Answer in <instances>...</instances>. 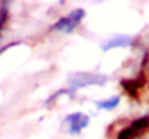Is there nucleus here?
Segmentation results:
<instances>
[{"instance_id": "obj_4", "label": "nucleus", "mask_w": 149, "mask_h": 139, "mask_svg": "<svg viewBox=\"0 0 149 139\" xmlns=\"http://www.w3.org/2000/svg\"><path fill=\"white\" fill-rule=\"evenodd\" d=\"M132 44H133L132 36H129V35H114L111 39H109L101 46V49L107 51V49H113V48H125V46H130Z\"/></svg>"}, {"instance_id": "obj_5", "label": "nucleus", "mask_w": 149, "mask_h": 139, "mask_svg": "<svg viewBox=\"0 0 149 139\" xmlns=\"http://www.w3.org/2000/svg\"><path fill=\"white\" fill-rule=\"evenodd\" d=\"M119 103H120V97L119 96H113L109 100H100V101H97L96 106L99 109H101V110H113V109H116L119 106Z\"/></svg>"}, {"instance_id": "obj_3", "label": "nucleus", "mask_w": 149, "mask_h": 139, "mask_svg": "<svg viewBox=\"0 0 149 139\" xmlns=\"http://www.w3.org/2000/svg\"><path fill=\"white\" fill-rule=\"evenodd\" d=\"M65 125L68 126V132L71 135H78L81 133V131H84L88 123H90V117L84 113H71V115H67L65 119H64Z\"/></svg>"}, {"instance_id": "obj_1", "label": "nucleus", "mask_w": 149, "mask_h": 139, "mask_svg": "<svg viewBox=\"0 0 149 139\" xmlns=\"http://www.w3.org/2000/svg\"><path fill=\"white\" fill-rule=\"evenodd\" d=\"M106 83V77L100 75V74H91V73H78L75 75H72L70 86L64 90H59L58 93H55L51 98H48V101H52L55 97L61 96V94H72L74 92H77L81 87H87V86H93V84H104Z\"/></svg>"}, {"instance_id": "obj_6", "label": "nucleus", "mask_w": 149, "mask_h": 139, "mask_svg": "<svg viewBox=\"0 0 149 139\" xmlns=\"http://www.w3.org/2000/svg\"><path fill=\"white\" fill-rule=\"evenodd\" d=\"M7 16H9L7 9L6 7H0V34H1V31H3L6 22H7Z\"/></svg>"}, {"instance_id": "obj_2", "label": "nucleus", "mask_w": 149, "mask_h": 139, "mask_svg": "<svg viewBox=\"0 0 149 139\" xmlns=\"http://www.w3.org/2000/svg\"><path fill=\"white\" fill-rule=\"evenodd\" d=\"M84 16H86V12L83 9H75V10L70 12L67 16H64L59 20H56L51 26V29L52 31H58V32H64V34H71L80 25V22L84 19Z\"/></svg>"}]
</instances>
